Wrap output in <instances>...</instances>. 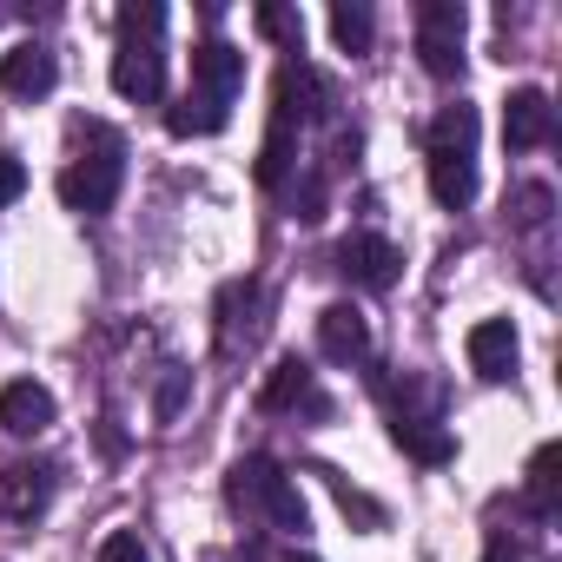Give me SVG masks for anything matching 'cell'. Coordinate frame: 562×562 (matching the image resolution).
I'll return each mask as SVG.
<instances>
[{"mask_svg":"<svg viewBox=\"0 0 562 562\" xmlns=\"http://www.w3.org/2000/svg\"><path fill=\"white\" fill-rule=\"evenodd\" d=\"M225 496H232V509H245V516H265V522H278V529H305V496L292 490V476L278 470L271 457H238L232 463V476H225Z\"/></svg>","mask_w":562,"mask_h":562,"instance_id":"obj_1","label":"cell"},{"mask_svg":"<svg viewBox=\"0 0 562 562\" xmlns=\"http://www.w3.org/2000/svg\"><path fill=\"white\" fill-rule=\"evenodd\" d=\"M120 179H126V159H120V139L113 133H100V153H80L67 172H60V199H67V212H113V199H120Z\"/></svg>","mask_w":562,"mask_h":562,"instance_id":"obj_2","label":"cell"},{"mask_svg":"<svg viewBox=\"0 0 562 562\" xmlns=\"http://www.w3.org/2000/svg\"><path fill=\"white\" fill-rule=\"evenodd\" d=\"M417 60H424L430 80L463 74V8L457 0H424L417 8Z\"/></svg>","mask_w":562,"mask_h":562,"instance_id":"obj_3","label":"cell"},{"mask_svg":"<svg viewBox=\"0 0 562 562\" xmlns=\"http://www.w3.org/2000/svg\"><path fill=\"white\" fill-rule=\"evenodd\" d=\"M397 245L391 238H378V232H351L345 245H338V271L351 278L358 292H391L397 285Z\"/></svg>","mask_w":562,"mask_h":562,"instance_id":"obj_4","label":"cell"},{"mask_svg":"<svg viewBox=\"0 0 562 562\" xmlns=\"http://www.w3.org/2000/svg\"><path fill=\"white\" fill-rule=\"evenodd\" d=\"M113 93L120 100H159L166 93V54H159V41H120L113 47Z\"/></svg>","mask_w":562,"mask_h":562,"instance_id":"obj_5","label":"cell"},{"mask_svg":"<svg viewBox=\"0 0 562 562\" xmlns=\"http://www.w3.org/2000/svg\"><path fill=\"white\" fill-rule=\"evenodd\" d=\"M258 305H265V292L251 285V278H232V285L218 292V358L251 351V338H258Z\"/></svg>","mask_w":562,"mask_h":562,"instance_id":"obj_6","label":"cell"},{"mask_svg":"<svg viewBox=\"0 0 562 562\" xmlns=\"http://www.w3.org/2000/svg\"><path fill=\"white\" fill-rule=\"evenodd\" d=\"M549 133H555L549 93H542V87H516V93L503 100V139H509L516 153H536V146H549Z\"/></svg>","mask_w":562,"mask_h":562,"instance_id":"obj_7","label":"cell"},{"mask_svg":"<svg viewBox=\"0 0 562 562\" xmlns=\"http://www.w3.org/2000/svg\"><path fill=\"white\" fill-rule=\"evenodd\" d=\"M54 503V463H8L0 470V516H14V522H27V516H41Z\"/></svg>","mask_w":562,"mask_h":562,"instance_id":"obj_8","label":"cell"},{"mask_svg":"<svg viewBox=\"0 0 562 562\" xmlns=\"http://www.w3.org/2000/svg\"><path fill=\"white\" fill-rule=\"evenodd\" d=\"M54 80H60V67H54V54L41 41H21V47L0 54V87H8L14 100H47Z\"/></svg>","mask_w":562,"mask_h":562,"instance_id":"obj_9","label":"cell"},{"mask_svg":"<svg viewBox=\"0 0 562 562\" xmlns=\"http://www.w3.org/2000/svg\"><path fill=\"white\" fill-rule=\"evenodd\" d=\"M54 424V391L34 384V378H14V384H0V430L8 437H41Z\"/></svg>","mask_w":562,"mask_h":562,"instance_id":"obj_10","label":"cell"},{"mask_svg":"<svg viewBox=\"0 0 562 562\" xmlns=\"http://www.w3.org/2000/svg\"><path fill=\"white\" fill-rule=\"evenodd\" d=\"M318 345L331 364H364L371 358V318L358 305H325L318 312Z\"/></svg>","mask_w":562,"mask_h":562,"instance_id":"obj_11","label":"cell"},{"mask_svg":"<svg viewBox=\"0 0 562 562\" xmlns=\"http://www.w3.org/2000/svg\"><path fill=\"white\" fill-rule=\"evenodd\" d=\"M238 80H245V54L238 47H225V41H205V47H192V93H205V100H232L238 93Z\"/></svg>","mask_w":562,"mask_h":562,"instance_id":"obj_12","label":"cell"},{"mask_svg":"<svg viewBox=\"0 0 562 562\" xmlns=\"http://www.w3.org/2000/svg\"><path fill=\"white\" fill-rule=\"evenodd\" d=\"M516 325L509 318H483V325H470V371L476 378H490V384H503L509 371H516Z\"/></svg>","mask_w":562,"mask_h":562,"instance_id":"obj_13","label":"cell"},{"mask_svg":"<svg viewBox=\"0 0 562 562\" xmlns=\"http://www.w3.org/2000/svg\"><path fill=\"white\" fill-rule=\"evenodd\" d=\"M299 404H312V411H318L312 364H305V358H278V364H271V378L258 384V411H299Z\"/></svg>","mask_w":562,"mask_h":562,"instance_id":"obj_14","label":"cell"},{"mask_svg":"<svg viewBox=\"0 0 562 562\" xmlns=\"http://www.w3.org/2000/svg\"><path fill=\"white\" fill-rule=\"evenodd\" d=\"M430 192H437V205L463 212V205L476 199V166H470V153H430Z\"/></svg>","mask_w":562,"mask_h":562,"instance_id":"obj_15","label":"cell"},{"mask_svg":"<svg viewBox=\"0 0 562 562\" xmlns=\"http://www.w3.org/2000/svg\"><path fill=\"white\" fill-rule=\"evenodd\" d=\"M555 463H562V443H542L536 457H529V476H522V509L529 516H555Z\"/></svg>","mask_w":562,"mask_h":562,"instance_id":"obj_16","label":"cell"},{"mask_svg":"<svg viewBox=\"0 0 562 562\" xmlns=\"http://www.w3.org/2000/svg\"><path fill=\"white\" fill-rule=\"evenodd\" d=\"M476 146V106H437L430 120V153H470Z\"/></svg>","mask_w":562,"mask_h":562,"instance_id":"obj_17","label":"cell"},{"mask_svg":"<svg viewBox=\"0 0 562 562\" xmlns=\"http://www.w3.org/2000/svg\"><path fill=\"white\" fill-rule=\"evenodd\" d=\"M391 437H397V450L417 457V463H450V437H443L437 424H424V417H397Z\"/></svg>","mask_w":562,"mask_h":562,"instance_id":"obj_18","label":"cell"},{"mask_svg":"<svg viewBox=\"0 0 562 562\" xmlns=\"http://www.w3.org/2000/svg\"><path fill=\"white\" fill-rule=\"evenodd\" d=\"M166 126H172L179 139H199V133H218V126H225V106L205 100V93H186V100L166 113Z\"/></svg>","mask_w":562,"mask_h":562,"instance_id":"obj_19","label":"cell"},{"mask_svg":"<svg viewBox=\"0 0 562 562\" xmlns=\"http://www.w3.org/2000/svg\"><path fill=\"white\" fill-rule=\"evenodd\" d=\"M325 483H331V496H338V509H345L351 522H364V529H384V503H378V496H364L358 483H345V476H331V470H325Z\"/></svg>","mask_w":562,"mask_h":562,"instance_id":"obj_20","label":"cell"},{"mask_svg":"<svg viewBox=\"0 0 562 562\" xmlns=\"http://www.w3.org/2000/svg\"><path fill=\"white\" fill-rule=\"evenodd\" d=\"M331 41L345 54H371V8H331Z\"/></svg>","mask_w":562,"mask_h":562,"instance_id":"obj_21","label":"cell"},{"mask_svg":"<svg viewBox=\"0 0 562 562\" xmlns=\"http://www.w3.org/2000/svg\"><path fill=\"white\" fill-rule=\"evenodd\" d=\"M251 21H258V34H265V41H278V47H292V54H299V41H305V21H299L292 8H258Z\"/></svg>","mask_w":562,"mask_h":562,"instance_id":"obj_22","label":"cell"},{"mask_svg":"<svg viewBox=\"0 0 562 562\" xmlns=\"http://www.w3.org/2000/svg\"><path fill=\"white\" fill-rule=\"evenodd\" d=\"M159 27H166V8H153V0H126L120 8V41H159Z\"/></svg>","mask_w":562,"mask_h":562,"instance_id":"obj_23","label":"cell"},{"mask_svg":"<svg viewBox=\"0 0 562 562\" xmlns=\"http://www.w3.org/2000/svg\"><path fill=\"white\" fill-rule=\"evenodd\" d=\"M186 391H192V371H179V364H172V371L159 378V391H153V417H159V424H172V417L186 411Z\"/></svg>","mask_w":562,"mask_h":562,"instance_id":"obj_24","label":"cell"},{"mask_svg":"<svg viewBox=\"0 0 562 562\" xmlns=\"http://www.w3.org/2000/svg\"><path fill=\"white\" fill-rule=\"evenodd\" d=\"M509 205H516V225H542L555 199H549V186H522V192H516Z\"/></svg>","mask_w":562,"mask_h":562,"instance_id":"obj_25","label":"cell"},{"mask_svg":"<svg viewBox=\"0 0 562 562\" xmlns=\"http://www.w3.org/2000/svg\"><path fill=\"white\" fill-rule=\"evenodd\" d=\"M100 562H153V555H146V542H139L133 529H113V536L100 542Z\"/></svg>","mask_w":562,"mask_h":562,"instance_id":"obj_26","label":"cell"},{"mask_svg":"<svg viewBox=\"0 0 562 562\" xmlns=\"http://www.w3.org/2000/svg\"><path fill=\"white\" fill-rule=\"evenodd\" d=\"M21 192H27V166L14 153H0V205H14Z\"/></svg>","mask_w":562,"mask_h":562,"instance_id":"obj_27","label":"cell"},{"mask_svg":"<svg viewBox=\"0 0 562 562\" xmlns=\"http://www.w3.org/2000/svg\"><path fill=\"white\" fill-rule=\"evenodd\" d=\"M483 562H522V549H516V542H509V536H496V542H490V549H483Z\"/></svg>","mask_w":562,"mask_h":562,"instance_id":"obj_28","label":"cell"},{"mask_svg":"<svg viewBox=\"0 0 562 562\" xmlns=\"http://www.w3.org/2000/svg\"><path fill=\"white\" fill-rule=\"evenodd\" d=\"M305 562H312V555H305Z\"/></svg>","mask_w":562,"mask_h":562,"instance_id":"obj_29","label":"cell"}]
</instances>
